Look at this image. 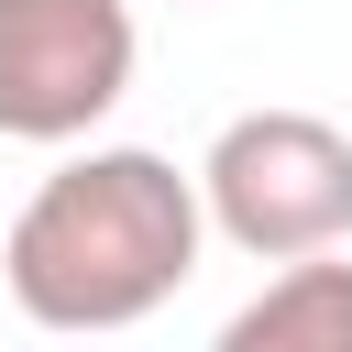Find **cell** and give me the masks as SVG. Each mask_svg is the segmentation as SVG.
I'll return each mask as SVG.
<instances>
[{"instance_id":"cell-2","label":"cell","mask_w":352,"mask_h":352,"mask_svg":"<svg viewBox=\"0 0 352 352\" xmlns=\"http://www.w3.org/2000/svg\"><path fill=\"white\" fill-rule=\"evenodd\" d=\"M198 209L231 253L297 264L352 242V132L319 110H242L198 165Z\"/></svg>"},{"instance_id":"cell-1","label":"cell","mask_w":352,"mask_h":352,"mask_svg":"<svg viewBox=\"0 0 352 352\" xmlns=\"http://www.w3.org/2000/svg\"><path fill=\"white\" fill-rule=\"evenodd\" d=\"M198 242H209L198 176H176L143 143H99L11 209L0 286L33 330H132L198 275Z\"/></svg>"},{"instance_id":"cell-4","label":"cell","mask_w":352,"mask_h":352,"mask_svg":"<svg viewBox=\"0 0 352 352\" xmlns=\"http://www.w3.org/2000/svg\"><path fill=\"white\" fill-rule=\"evenodd\" d=\"M220 352H352V264L297 253L253 308H231Z\"/></svg>"},{"instance_id":"cell-3","label":"cell","mask_w":352,"mask_h":352,"mask_svg":"<svg viewBox=\"0 0 352 352\" xmlns=\"http://www.w3.org/2000/svg\"><path fill=\"white\" fill-rule=\"evenodd\" d=\"M132 0H0V132L77 143L132 99Z\"/></svg>"}]
</instances>
